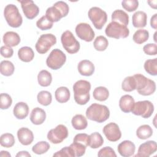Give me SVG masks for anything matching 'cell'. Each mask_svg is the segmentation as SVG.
Instances as JSON below:
<instances>
[{"mask_svg":"<svg viewBox=\"0 0 157 157\" xmlns=\"http://www.w3.org/2000/svg\"><path fill=\"white\" fill-rule=\"evenodd\" d=\"M91 84L88 81L80 80L73 85L74 100L79 105L86 104L90 99V91Z\"/></svg>","mask_w":157,"mask_h":157,"instance_id":"6da1fadb","label":"cell"},{"mask_svg":"<svg viewBox=\"0 0 157 157\" xmlns=\"http://www.w3.org/2000/svg\"><path fill=\"white\" fill-rule=\"evenodd\" d=\"M86 118L90 120L103 123L110 117V110L104 105L93 103L86 110Z\"/></svg>","mask_w":157,"mask_h":157,"instance_id":"7a4b0ae2","label":"cell"},{"mask_svg":"<svg viewBox=\"0 0 157 157\" xmlns=\"http://www.w3.org/2000/svg\"><path fill=\"white\" fill-rule=\"evenodd\" d=\"M4 16L8 25L12 28H18L23 23V18L19 10L14 4H10L5 7Z\"/></svg>","mask_w":157,"mask_h":157,"instance_id":"3957f363","label":"cell"},{"mask_svg":"<svg viewBox=\"0 0 157 157\" xmlns=\"http://www.w3.org/2000/svg\"><path fill=\"white\" fill-rule=\"evenodd\" d=\"M105 33L109 37L118 39L120 38H126L129 34V30L126 26L116 21H111L107 25L105 29Z\"/></svg>","mask_w":157,"mask_h":157,"instance_id":"277c9868","label":"cell"},{"mask_svg":"<svg viewBox=\"0 0 157 157\" xmlns=\"http://www.w3.org/2000/svg\"><path fill=\"white\" fill-rule=\"evenodd\" d=\"M61 42L63 47L69 54L76 53L80 50V43L71 31L67 30L61 34Z\"/></svg>","mask_w":157,"mask_h":157,"instance_id":"5b68a950","label":"cell"},{"mask_svg":"<svg viewBox=\"0 0 157 157\" xmlns=\"http://www.w3.org/2000/svg\"><path fill=\"white\" fill-rule=\"evenodd\" d=\"M66 61V55L59 49H53L46 59L47 66L53 69L57 70L60 69Z\"/></svg>","mask_w":157,"mask_h":157,"instance_id":"8992f818","label":"cell"},{"mask_svg":"<svg viewBox=\"0 0 157 157\" xmlns=\"http://www.w3.org/2000/svg\"><path fill=\"white\" fill-rule=\"evenodd\" d=\"M88 15L97 29H101L107 20V13L98 7L90 8L88 10Z\"/></svg>","mask_w":157,"mask_h":157,"instance_id":"52a82bcc","label":"cell"},{"mask_svg":"<svg viewBox=\"0 0 157 157\" xmlns=\"http://www.w3.org/2000/svg\"><path fill=\"white\" fill-rule=\"evenodd\" d=\"M154 112L153 103L148 100L140 101L134 103L131 112L137 116H141L144 118H150Z\"/></svg>","mask_w":157,"mask_h":157,"instance_id":"ba28073f","label":"cell"},{"mask_svg":"<svg viewBox=\"0 0 157 157\" xmlns=\"http://www.w3.org/2000/svg\"><path fill=\"white\" fill-rule=\"evenodd\" d=\"M56 43V37L55 35L50 33L44 34L38 39L35 45V48L39 53L45 54Z\"/></svg>","mask_w":157,"mask_h":157,"instance_id":"9c48e42d","label":"cell"},{"mask_svg":"<svg viewBox=\"0 0 157 157\" xmlns=\"http://www.w3.org/2000/svg\"><path fill=\"white\" fill-rule=\"evenodd\" d=\"M68 136V130L64 124H58L55 128L50 129L47 134L48 140L52 144L61 143Z\"/></svg>","mask_w":157,"mask_h":157,"instance_id":"30bf717a","label":"cell"},{"mask_svg":"<svg viewBox=\"0 0 157 157\" xmlns=\"http://www.w3.org/2000/svg\"><path fill=\"white\" fill-rule=\"evenodd\" d=\"M75 33L82 40L86 42H91L95 36L91 26L86 23H80L75 27Z\"/></svg>","mask_w":157,"mask_h":157,"instance_id":"8fae6325","label":"cell"},{"mask_svg":"<svg viewBox=\"0 0 157 157\" xmlns=\"http://www.w3.org/2000/svg\"><path fill=\"white\" fill-rule=\"evenodd\" d=\"M102 132L107 139L110 142H117L121 137V132L118 125L113 122L105 125L102 129Z\"/></svg>","mask_w":157,"mask_h":157,"instance_id":"7c38bea8","label":"cell"},{"mask_svg":"<svg viewBox=\"0 0 157 157\" xmlns=\"http://www.w3.org/2000/svg\"><path fill=\"white\" fill-rule=\"evenodd\" d=\"M25 16L29 20L36 18L39 13V8L32 0L18 1Z\"/></svg>","mask_w":157,"mask_h":157,"instance_id":"4fadbf2b","label":"cell"},{"mask_svg":"<svg viewBox=\"0 0 157 157\" xmlns=\"http://www.w3.org/2000/svg\"><path fill=\"white\" fill-rule=\"evenodd\" d=\"M157 150L156 142L154 140H148L140 145L136 156L148 157Z\"/></svg>","mask_w":157,"mask_h":157,"instance_id":"5bb4252c","label":"cell"},{"mask_svg":"<svg viewBox=\"0 0 157 157\" xmlns=\"http://www.w3.org/2000/svg\"><path fill=\"white\" fill-rule=\"evenodd\" d=\"M117 150L121 156L129 157L134 155L136 150V146L131 140H126L119 144Z\"/></svg>","mask_w":157,"mask_h":157,"instance_id":"9a60e30c","label":"cell"},{"mask_svg":"<svg viewBox=\"0 0 157 157\" xmlns=\"http://www.w3.org/2000/svg\"><path fill=\"white\" fill-rule=\"evenodd\" d=\"M17 137L19 142L23 145H30L34 140V135L29 129L21 128L17 131Z\"/></svg>","mask_w":157,"mask_h":157,"instance_id":"2e32d148","label":"cell"},{"mask_svg":"<svg viewBox=\"0 0 157 157\" xmlns=\"http://www.w3.org/2000/svg\"><path fill=\"white\" fill-rule=\"evenodd\" d=\"M45 16L52 23L57 22L62 18L65 17L61 10L55 3L53 6L50 7L47 9L45 12Z\"/></svg>","mask_w":157,"mask_h":157,"instance_id":"e0dca14e","label":"cell"},{"mask_svg":"<svg viewBox=\"0 0 157 157\" xmlns=\"http://www.w3.org/2000/svg\"><path fill=\"white\" fill-rule=\"evenodd\" d=\"M79 74L83 76H91L94 72L95 67L94 64L88 59L80 61L77 65Z\"/></svg>","mask_w":157,"mask_h":157,"instance_id":"ac0fdd59","label":"cell"},{"mask_svg":"<svg viewBox=\"0 0 157 157\" xmlns=\"http://www.w3.org/2000/svg\"><path fill=\"white\" fill-rule=\"evenodd\" d=\"M135 101L133 97L129 94L122 96L119 101V107L124 113H129L132 111Z\"/></svg>","mask_w":157,"mask_h":157,"instance_id":"d6986e66","label":"cell"},{"mask_svg":"<svg viewBox=\"0 0 157 157\" xmlns=\"http://www.w3.org/2000/svg\"><path fill=\"white\" fill-rule=\"evenodd\" d=\"M29 118L33 124L39 125L45 121L46 119V113L42 109L35 107L32 110Z\"/></svg>","mask_w":157,"mask_h":157,"instance_id":"ffe728a7","label":"cell"},{"mask_svg":"<svg viewBox=\"0 0 157 157\" xmlns=\"http://www.w3.org/2000/svg\"><path fill=\"white\" fill-rule=\"evenodd\" d=\"M2 40L5 45L10 47L18 45L21 40L20 37L18 33L13 31L6 32L3 36Z\"/></svg>","mask_w":157,"mask_h":157,"instance_id":"44dd1931","label":"cell"},{"mask_svg":"<svg viewBox=\"0 0 157 157\" xmlns=\"http://www.w3.org/2000/svg\"><path fill=\"white\" fill-rule=\"evenodd\" d=\"M13 113L17 119H25L28 115L29 107L26 103L24 102H19L14 106Z\"/></svg>","mask_w":157,"mask_h":157,"instance_id":"7402d4cb","label":"cell"},{"mask_svg":"<svg viewBox=\"0 0 157 157\" xmlns=\"http://www.w3.org/2000/svg\"><path fill=\"white\" fill-rule=\"evenodd\" d=\"M132 21L134 27L144 28L147 25V15L143 11H137L132 15Z\"/></svg>","mask_w":157,"mask_h":157,"instance_id":"603a6c76","label":"cell"},{"mask_svg":"<svg viewBox=\"0 0 157 157\" xmlns=\"http://www.w3.org/2000/svg\"><path fill=\"white\" fill-rule=\"evenodd\" d=\"M18 56L21 61L25 63H29L34 59V53L31 47L25 46L21 47L18 50Z\"/></svg>","mask_w":157,"mask_h":157,"instance_id":"cb8c5ba5","label":"cell"},{"mask_svg":"<svg viewBox=\"0 0 157 157\" xmlns=\"http://www.w3.org/2000/svg\"><path fill=\"white\" fill-rule=\"evenodd\" d=\"M111 17L112 21H116L126 26L129 23V15L123 10L117 9L114 10Z\"/></svg>","mask_w":157,"mask_h":157,"instance_id":"d4e9b609","label":"cell"},{"mask_svg":"<svg viewBox=\"0 0 157 157\" xmlns=\"http://www.w3.org/2000/svg\"><path fill=\"white\" fill-rule=\"evenodd\" d=\"M55 96L56 100L59 103H65L70 99V91L66 86H60L56 90Z\"/></svg>","mask_w":157,"mask_h":157,"instance_id":"484cf974","label":"cell"},{"mask_svg":"<svg viewBox=\"0 0 157 157\" xmlns=\"http://www.w3.org/2000/svg\"><path fill=\"white\" fill-rule=\"evenodd\" d=\"M72 127L77 130L85 129L88 126L86 118L81 114H77L74 116L71 120Z\"/></svg>","mask_w":157,"mask_h":157,"instance_id":"4316f807","label":"cell"},{"mask_svg":"<svg viewBox=\"0 0 157 157\" xmlns=\"http://www.w3.org/2000/svg\"><path fill=\"white\" fill-rule=\"evenodd\" d=\"M37 81L40 86L44 87L48 86L52 81V74L47 70H42L37 75Z\"/></svg>","mask_w":157,"mask_h":157,"instance_id":"83f0119b","label":"cell"},{"mask_svg":"<svg viewBox=\"0 0 157 157\" xmlns=\"http://www.w3.org/2000/svg\"><path fill=\"white\" fill-rule=\"evenodd\" d=\"M152 135L153 129L148 124L141 125L136 130V136L140 139H147Z\"/></svg>","mask_w":157,"mask_h":157,"instance_id":"f1b7e54d","label":"cell"},{"mask_svg":"<svg viewBox=\"0 0 157 157\" xmlns=\"http://www.w3.org/2000/svg\"><path fill=\"white\" fill-rule=\"evenodd\" d=\"M104 144V139L101 134L94 132L89 135V145L91 148L96 149L101 147Z\"/></svg>","mask_w":157,"mask_h":157,"instance_id":"f546056e","label":"cell"},{"mask_svg":"<svg viewBox=\"0 0 157 157\" xmlns=\"http://www.w3.org/2000/svg\"><path fill=\"white\" fill-rule=\"evenodd\" d=\"M93 98L99 101H105L109 96L108 89L104 86L96 87L93 93Z\"/></svg>","mask_w":157,"mask_h":157,"instance_id":"4dcf8cb0","label":"cell"},{"mask_svg":"<svg viewBox=\"0 0 157 157\" xmlns=\"http://www.w3.org/2000/svg\"><path fill=\"white\" fill-rule=\"evenodd\" d=\"M149 38V33L147 30L144 29H140L137 30L132 37L134 42L137 44H142Z\"/></svg>","mask_w":157,"mask_h":157,"instance_id":"1f68e13d","label":"cell"},{"mask_svg":"<svg viewBox=\"0 0 157 157\" xmlns=\"http://www.w3.org/2000/svg\"><path fill=\"white\" fill-rule=\"evenodd\" d=\"M15 70L13 64L8 60L2 61L0 64V72L2 75L10 76L12 75Z\"/></svg>","mask_w":157,"mask_h":157,"instance_id":"d6a6232c","label":"cell"},{"mask_svg":"<svg viewBox=\"0 0 157 157\" xmlns=\"http://www.w3.org/2000/svg\"><path fill=\"white\" fill-rule=\"evenodd\" d=\"M121 88L126 92H131L136 90V82L134 76H128L124 78L121 83Z\"/></svg>","mask_w":157,"mask_h":157,"instance_id":"836d02e7","label":"cell"},{"mask_svg":"<svg viewBox=\"0 0 157 157\" xmlns=\"http://www.w3.org/2000/svg\"><path fill=\"white\" fill-rule=\"evenodd\" d=\"M145 71L151 75H157V58L147 59L144 65Z\"/></svg>","mask_w":157,"mask_h":157,"instance_id":"e575fe53","label":"cell"},{"mask_svg":"<svg viewBox=\"0 0 157 157\" xmlns=\"http://www.w3.org/2000/svg\"><path fill=\"white\" fill-rule=\"evenodd\" d=\"M37 99L40 104L44 106H47L52 102V96L49 91L44 90L40 91L37 94Z\"/></svg>","mask_w":157,"mask_h":157,"instance_id":"d590c367","label":"cell"},{"mask_svg":"<svg viewBox=\"0 0 157 157\" xmlns=\"http://www.w3.org/2000/svg\"><path fill=\"white\" fill-rule=\"evenodd\" d=\"M109 42L106 37L103 36H99L96 37L93 42L94 48L99 52L104 51L108 47Z\"/></svg>","mask_w":157,"mask_h":157,"instance_id":"8d00e7d4","label":"cell"},{"mask_svg":"<svg viewBox=\"0 0 157 157\" xmlns=\"http://www.w3.org/2000/svg\"><path fill=\"white\" fill-rule=\"evenodd\" d=\"M74 157H80L85 155L86 147L82 144L73 142L69 146Z\"/></svg>","mask_w":157,"mask_h":157,"instance_id":"74e56055","label":"cell"},{"mask_svg":"<svg viewBox=\"0 0 157 157\" xmlns=\"http://www.w3.org/2000/svg\"><path fill=\"white\" fill-rule=\"evenodd\" d=\"M15 142V137L13 135L10 133H4L1 136L0 144L2 147L10 148L13 146Z\"/></svg>","mask_w":157,"mask_h":157,"instance_id":"f35d334b","label":"cell"},{"mask_svg":"<svg viewBox=\"0 0 157 157\" xmlns=\"http://www.w3.org/2000/svg\"><path fill=\"white\" fill-rule=\"evenodd\" d=\"M50 144L46 141H40L32 147V151L37 155H42L46 153L50 148Z\"/></svg>","mask_w":157,"mask_h":157,"instance_id":"ab89813d","label":"cell"},{"mask_svg":"<svg viewBox=\"0 0 157 157\" xmlns=\"http://www.w3.org/2000/svg\"><path fill=\"white\" fill-rule=\"evenodd\" d=\"M135 78L136 82V90L138 91L143 90L147 85L149 78H147L142 74H137L133 75Z\"/></svg>","mask_w":157,"mask_h":157,"instance_id":"60d3db41","label":"cell"},{"mask_svg":"<svg viewBox=\"0 0 157 157\" xmlns=\"http://www.w3.org/2000/svg\"><path fill=\"white\" fill-rule=\"evenodd\" d=\"M53 23L50 21L45 15H44L36 21V26L39 29L45 31L51 29L53 27Z\"/></svg>","mask_w":157,"mask_h":157,"instance_id":"b9f144b4","label":"cell"},{"mask_svg":"<svg viewBox=\"0 0 157 157\" xmlns=\"http://www.w3.org/2000/svg\"><path fill=\"white\" fill-rule=\"evenodd\" d=\"M156 91V83L155 82L150 79L146 85V86L142 90L138 91L137 93L142 96H150L153 94Z\"/></svg>","mask_w":157,"mask_h":157,"instance_id":"7bdbcfd3","label":"cell"},{"mask_svg":"<svg viewBox=\"0 0 157 157\" xmlns=\"http://www.w3.org/2000/svg\"><path fill=\"white\" fill-rule=\"evenodd\" d=\"M123 8L128 12L135 11L139 7V2L137 0H124L121 2Z\"/></svg>","mask_w":157,"mask_h":157,"instance_id":"ee69618b","label":"cell"},{"mask_svg":"<svg viewBox=\"0 0 157 157\" xmlns=\"http://www.w3.org/2000/svg\"><path fill=\"white\" fill-rule=\"evenodd\" d=\"M12 104L11 96L7 93H1L0 95V108L2 110L9 109Z\"/></svg>","mask_w":157,"mask_h":157,"instance_id":"f6af8a7d","label":"cell"},{"mask_svg":"<svg viewBox=\"0 0 157 157\" xmlns=\"http://www.w3.org/2000/svg\"><path fill=\"white\" fill-rule=\"evenodd\" d=\"M73 142L83 144L86 147L89 145V136L85 133H79L75 136Z\"/></svg>","mask_w":157,"mask_h":157,"instance_id":"bcb514c9","label":"cell"},{"mask_svg":"<svg viewBox=\"0 0 157 157\" xmlns=\"http://www.w3.org/2000/svg\"><path fill=\"white\" fill-rule=\"evenodd\" d=\"M99 157H104V156H111L116 157L117 155L114 150L110 147H105L101 148L98 153Z\"/></svg>","mask_w":157,"mask_h":157,"instance_id":"7dc6e473","label":"cell"},{"mask_svg":"<svg viewBox=\"0 0 157 157\" xmlns=\"http://www.w3.org/2000/svg\"><path fill=\"white\" fill-rule=\"evenodd\" d=\"M143 51L148 55H156L157 54V45L156 44H148L144 46Z\"/></svg>","mask_w":157,"mask_h":157,"instance_id":"c3c4849f","label":"cell"},{"mask_svg":"<svg viewBox=\"0 0 157 157\" xmlns=\"http://www.w3.org/2000/svg\"><path fill=\"white\" fill-rule=\"evenodd\" d=\"M53 156L56 157H74L69 147H65L53 154Z\"/></svg>","mask_w":157,"mask_h":157,"instance_id":"681fc988","label":"cell"},{"mask_svg":"<svg viewBox=\"0 0 157 157\" xmlns=\"http://www.w3.org/2000/svg\"><path fill=\"white\" fill-rule=\"evenodd\" d=\"M1 55L6 58H9L12 56L13 54V49L10 47H8L7 45H4V46H2L1 47Z\"/></svg>","mask_w":157,"mask_h":157,"instance_id":"f907efd6","label":"cell"},{"mask_svg":"<svg viewBox=\"0 0 157 157\" xmlns=\"http://www.w3.org/2000/svg\"><path fill=\"white\" fill-rule=\"evenodd\" d=\"M150 26L155 29H157V13H155L150 19Z\"/></svg>","mask_w":157,"mask_h":157,"instance_id":"816d5d0a","label":"cell"},{"mask_svg":"<svg viewBox=\"0 0 157 157\" xmlns=\"http://www.w3.org/2000/svg\"><path fill=\"white\" fill-rule=\"evenodd\" d=\"M17 157H20V156H25V157H30L31 155L27 151H19L17 155Z\"/></svg>","mask_w":157,"mask_h":157,"instance_id":"f5cc1de1","label":"cell"},{"mask_svg":"<svg viewBox=\"0 0 157 157\" xmlns=\"http://www.w3.org/2000/svg\"><path fill=\"white\" fill-rule=\"evenodd\" d=\"M147 3L149 4V6L152 7L154 9H156V4H157V1L155 0V1H148Z\"/></svg>","mask_w":157,"mask_h":157,"instance_id":"db71d44e","label":"cell"},{"mask_svg":"<svg viewBox=\"0 0 157 157\" xmlns=\"http://www.w3.org/2000/svg\"><path fill=\"white\" fill-rule=\"evenodd\" d=\"M0 156L1 157H4V156L5 157H10L11 155L7 151L2 150L0 153Z\"/></svg>","mask_w":157,"mask_h":157,"instance_id":"11a10c76","label":"cell"},{"mask_svg":"<svg viewBox=\"0 0 157 157\" xmlns=\"http://www.w3.org/2000/svg\"><path fill=\"white\" fill-rule=\"evenodd\" d=\"M156 32H155V36H154V40H155V42H156V38H155V36H156Z\"/></svg>","mask_w":157,"mask_h":157,"instance_id":"9f6ffc18","label":"cell"}]
</instances>
